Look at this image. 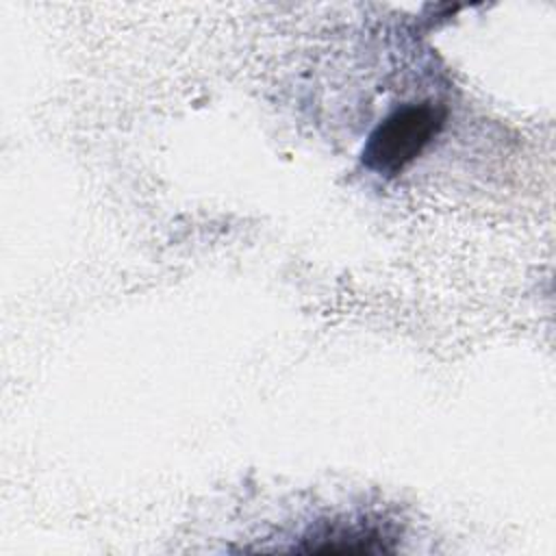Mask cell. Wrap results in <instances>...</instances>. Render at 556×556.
<instances>
[{"label": "cell", "instance_id": "7a4b0ae2", "mask_svg": "<svg viewBox=\"0 0 556 556\" xmlns=\"http://www.w3.org/2000/svg\"><path fill=\"white\" fill-rule=\"evenodd\" d=\"M387 539L376 528H365V523H341L334 521L319 532L313 534V541L306 552H321V554H369V552H387Z\"/></svg>", "mask_w": 556, "mask_h": 556}, {"label": "cell", "instance_id": "6da1fadb", "mask_svg": "<svg viewBox=\"0 0 556 556\" xmlns=\"http://www.w3.org/2000/svg\"><path fill=\"white\" fill-rule=\"evenodd\" d=\"M445 109L432 102L406 104L384 117L363 148V163L380 176H397L441 132Z\"/></svg>", "mask_w": 556, "mask_h": 556}]
</instances>
